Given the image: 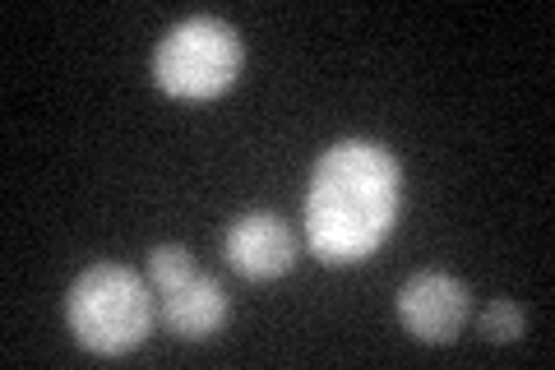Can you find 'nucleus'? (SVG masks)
I'll list each match as a JSON object with an SVG mask.
<instances>
[{
    "label": "nucleus",
    "instance_id": "nucleus-1",
    "mask_svg": "<svg viewBox=\"0 0 555 370\" xmlns=\"http://www.w3.org/2000/svg\"><path fill=\"white\" fill-rule=\"evenodd\" d=\"M403 171L385 144L343 139L328 149L306 190V241L324 264H357L379 251L398 222Z\"/></svg>",
    "mask_w": 555,
    "mask_h": 370
},
{
    "label": "nucleus",
    "instance_id": "nucleus-2",
    "mask_svg": "<svg viewBox=\"0 0 555 370\" xmlns=\"http://www.w3.org/2000/svg\"><path fill=\"white\" fill-rule=\"evenodd\" d=\"M65 320L79 347L98 352V357H126L153 329L149 283L126 264H93L69 288Z\"/></svg>",
    "mask_w": 555,
    "mask_h": 370
},
{
    "label": "nucleus",
    "instance_id": "nucleus-3",
    "mask_svg": "<svg viewBox=\"0 0 555 370\" xmlns=\"http://www.w3.org/2000/svg\"><path fill=\"white\" fill-rule=\"evenodd\" d=\"M241 33L228 20L214 14H190V20L171 24L167 38L153 51V79L171 98H218L222 88H232L241 75Z\"/></svg>",
    "mask_w": 555,
    "mask_h": 370
},
{
    "label": "nucleus",
    "instance_id": "nucleus-4",
    "mask_svg": "<svg viewBox=\"0 0 555 370\" xmlns=\"http://www.w3.org/2000/svg\"><path fill=\"white\" fill-rule=\"evenodd\" d=\"M467 306L473 292L454 273H412L398 288V320L422 343H454L467 324Z\"/></svg>",
    "mask_w": 555,
    "mask_h": 370
},
{
    "label": "nucleus",
    "instance_id": "nucleus-5",
    "mask_svg": "<svg viewBox=\"0 0 555 370\" xmlns=\"http://www.w3.org/2000/svg\"><path fill=\"white\" fill-rule=\"evenodd\" d=\"M228 259L246 278H283L297 264V237L278 214H246L228 227Z\"/></svg>",
    "mask_w": 555,
    "mask_h": 370
},
{
    "label": "nucleus",
    "instance_id": "nucleus-6",
    "mask_svg": "<svg viewBox=\"0 0 555 370\" xmlns=\"http://www.w3.org/2000/svg\"><path fill=\"white\" fill-rule=\"evenodd\" d=\"M163 320L185 343H204L228 324V292H222L208 273H190L185 283L163 292Z\"/></svg>",
    "mask_w": 555,
    "mask_h": 370
},
{
    "label": "nucleus",
    "instance_id": "nucleus-7",
    "mask_svg": "<svg viewBox=\"0 0 555 370\" xmlns=\"http://www.w3.org/2000/svg\"><path fill=\"white\" fill-rule=\"evenodd\" d=\"M190 273H195V259H190L185 245H153L149 251V283L158 288V296L185 283Z\"/></svg>",
    "mask_w": 555,
    "mask_h": 370
},
{
    "label": "nucleus",
    "instance_id": "nucleus-8",
    "mask_svg": "<svg viewBox=\"0 0 555 370\" xmlns=\"http://www.w3.org/2000/svg\"><path fill=\"white\" fill-rule=\"evenodd\" d=\"M481 333L491 343H514L518 333H524V310H518L514 302H491L481 310Z\"/></svg>",
    "mask_w": 555,
    "mask_h": 370
}]
</instances>
